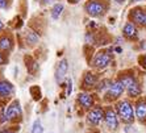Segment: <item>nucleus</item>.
Instances as JSON below:
<instances>
[{"label":"nucleus","instance_id":"4be33fe9","mask_svg":"<svg viewBox=\"0 0 146 133\" xmlns=\"http://www.w3.org/2000/svg\"><path fill=\"white\" fill-rule=\"evenodd\" d=\"M66 84H67V88H66V95H71V91H72V80H71V79H68Z\"/></svg>","mask_w":146,"mask_h":133},{"label":"nucleus","instance_id":"f8f14e48","mask_svg":"<svg viewBox=\"0 0 146 133\" xmlns=\"http://www.w3.org/2000/svg\"><path fill=\"white\" fill-rule=\"evenodd\" d=\"M122 36L129 41H137L138 40V28H137V25L128 21L122 27Z\"/></svg>","mask_w":146,"mask_h":133},{"label":"nucleus","instance_id":"6e6552de","mask_svg":"<svg viewBox=\"0 0 146 133\" xmlns=\"http://www.w3.org/2000/svg\"><path fill=\"white\" fill-rule=\"evenodd\" d=\"M99 75L95 74L94 71H86L84 74H83V78H82V90L83 91H91V90H95L96 86H98L99 83Z\"/></svg>","mask_w":146,"mask_h":133},{"label":"nucleus","instance_id":"1a4fd4ad","mask_svg":"<svg viewBox=\"0 0 146 133\" xmlns=\"http://www.w3.org/2000/svg\"><path fill=\"white\" fill-rule=\"evenodd\" d=\"M134 112L136 121L139 124H146V96H141L134 100Z\"/></svg>","mask_w":146,"mask_h":133},{"label":"nucleus","instance_id":"bb28decb","mask_svg":"<svg viewBox=\"0 0 146 133\" xmlns=\"http://www.w3.org/2000/svg\"><path fill=\"white\" fill-rule=\"evenodd\" d=\"M53 1H57V0H44L42 3H44V4H49V3H53Z\"/></svg>","mask_w":146,"mask_h":133},{"label":"nucleus","instance_id":"f03ea898","mask_svg":"<svg viewBox=\"0 0 146 133\" xmlns=\"http://www.w3.org/2000/svg\"><path fill=\"white\" fill-rule=\"evenodd\" d=\"M113 48H108V49H102V50L96 51L91 61V66L92 68H95L98 71L106 70L111 63L113 62Z\"/></svg>","mask_w":146,"mask_h":133},{"label":"nucleus","instance_id":"2f4dec72","mask_svg":"<svg viewBox=\"0 0 146 133\" xmlns=\"http://www.w3.org/2000/svg\"><path fill=\"white\" fill-rule=\"evenodd\" d=\"M90 133H100L99 130H92V132H90Z\"/></svg>","mask_w":146,"mask_h":133},{"label":"nucleus","instance_id":"393cba45","mask_svg":"<svg viewBox=\"0 0 146 133\" xmlns=\"http://www.w3.org/2000/svg\"><path fill=\"white\" fill-rule=\"evenodd\" d=\"M7 7V0H0V8Z\"/></svg>","mask_w":146,"mask_h":133},{"label":"nucleus","instance_id":"c85d7f7f","mask_svg":"<svg viewBox=\"0 0 146 133\" xmlns=\"http://www.w3.org/2000/svg\"><path fill=\"white\" fill-rule=\"evenodd\" d=\"M115 1L117 4H124V3H125V0H115Z\"/></svg>","mask_w":146,"mask_h":133},{"label":"nucleus","instance_id":"ddd939ff","mask_svg":"<svg viewBox=\"0 0 146 133\" xmlns=\"http://www.w3.org/2000/svg\"><path fill=\"white\" fill-rule=\"evenodd\" d=\"M143 15H145V8H141V7L133 8V9L129 12V21L133 23V24L142 27Z\"/></svg>","mask_w":146,"mask_h":133},{"label":"nucleus","instance_id":"0eeeda50","mask_svg":"<svg viewBox=\"0 0 146 133\" xmlns=\"http://www.w3.org/2000/svg\"><path fill=\"white\" fill-rule=\"evenodd\" d=\"M76 103L78 106L80 107L82 109H84L88 112L91 108L96 106L95 104V95H92L91 92H87V91H82L79 92V95L76 96Z\"/></svg>","mask_w":146,"mask_h":133},{"label":"nucleus","instance_id":"20e7f679","mask_svg":"<svg viewBox=\"0 0 146 133\" xmlns=\"http://www.w3.org/2000/svg\"><path fill=\"white\" fill-rule=\"evenodd\" d=\"M87 15L91 17H102L108 9V3L106 0H88L84 5Z\"/></svg>","mask_w":146,"mask_h":133},{"label":"nucleus","instance_id":"dca6fc26","mask_svg":"<svg viewBox=\"0 0 146 133\" xmlns=\"http://www.w3.org/2000/svg\"><path fill=\"white\" fill-rule=\"evenodd\" d=\"M111 84H112V79H107V78L106 79H102V80H99L95 91L98 92V94H102V95L104 96V94L108 91V88L111 87Z\"/></svg>","mask_w":146,"mask_h":133},{"label":"nucleus","instance_id":"f3484780","mask_svg":"<svg viewBox=\"0 0 146 133\" xmlns=\"http://www.w3.org/2000/svg\"><path fill=\"white\" fill-rule=\"evenodd\" d=\"M13 46V41L9 36H3L0 37V50L1 51H11Z\"/></svg>","mask_w":146,"mask_h":133},{"label":"nucleus","instance_id":"c756f323","mask_svg":"<svg viewBox=\"0 0 146 133\" xmlns=\"http://www.w3.org/2000/svg\"><path fill=\"white\" fill-rule=\"evenodd\" d=\"M68 1H70L71 4H76V3H79L80 0H68Z\"/></svg>","mask_w":146,"mask_h":133},{"label":"nucleus","instance_id":"a211bd4d","mask_svg":"<svg viewBox=\"0 0 146 133\" xmlns=\"http://www.w3.org/2000/svg\"><path fill=\"white\" fill-rule=\"evenodd\" d=\"M62 11H63V4H61V3L55 4L54 7H53V9H51V17H53L54 20H57L58 17L61 16Z\"/></svg>","mask_w":146,"mask_h":133},{"label":"nucleus","instance_id":"5701e85b","mask_svg":"<svg viewBox=\"0 0 146 133\" xmlns=\"http://www.w3.org/2000/svg\"><path fill=\"white\" fill-rule=\"evenodd\" d=\"M113 53H116V54L122 53V48H121V46H115V48H113Z\"/></svg>","mask_w":146,"mask_h":133},{"label":"nucleus","instance_id":"cd10ccee","mask_svg":"<svg viewBox=\"0 0 146 133\" xmlns=\"http://www.w3.org/2000/svg\"><path fill=\"white\" fill-rule=\"evenodd\" d=\"M0 133H16V132H15V130H9V129H8V130H3V132H0Z\"/></svg>","mask_w":146,"mask_h":133},{"label":"nucleus","instance_id":"6ab92c4d","mask_svg":"<svg viewBox=\"0 0 146 133\" xmlns=\"http://www.w3.org/2000/svg\"><path fill=\"white\" fill-rule=\"evenodd\" d=\"M42 132H44V128L41 125V121L40 120H36L33 126H32V133H42Z\"/></svg>","mask_w":146,"mask_h":133},{"label":"nucleus","instance_id":"423d86ee","mask_svg":"<svg viewBox=\"0 0 146 133\" xmlns=\"http://www.w3.org/2000/svg\"><path fill=\"white\" fill-rule=\"evenodd\" d=\"M120 120L119 115L116 112V109L113 106H107L106 107V115H104V124H106L107 129L111 132H116L120 128Z\"/></svg>","mask_w":146,"mask_h":133},{"label":"nucleus","instance_id":"7c9ffc66","mask_svg":"<svg viewBox=\"0 0 146 133\" xmlns=\"http://www.w3.org/2000/svg\"><path fill=\"white\" fill-rule=\"evenodd\" d=\"M1 29H3V23L0 21V31H1Z\"/></svg>","mask_w":146,"mask_h":133},{"label":"nucleus","instance_id":"a878e982","mask_svg":"<svg viewBox=\"0 0 146 133\" xmlns=\"http://www.w3.org/2000/svg\"><path fill=\"white\" fill-rule=\"evenodd\" d=\"M142 27L146 28V9H145V15H143V23H142Z\"/></svg>","mask_w":146,"mask_h":133},{"label":"nucleus","instance_id":"2eb2a0df","mask_svg":"<svg viewBox=\"0 0 146 133\" xmlns=\"http://www.w3.org/2000/svg\"><path fill=\"white\" fill-rule=\"evenodd\" d=\"M13 92V84L8 80H0V96L7 98Z\"/></svg>","mask_w":146,"mask_h":133},{"label":"nucleus","instance_id":"b1692460","mask_svg":"<svg viewBox=\"0 0 146 133\" xmlns=\"http://www.w3.org/2000/svg\"><path fill=\"white\" fill-rule=\"evenodd\" d=\"M3 63H5V57H4L1 50H0V65H3Z\"/></svg>","mask_w":146,"mask_h":133},{"label":"nucleus","instance_id":"39448f33","mask_svg":"<svg viewBox=\"0 0 146 133\" xmlns=\"http://www.w3.org/2000/svg\"><path fill=\"white\" fill-rule=\"evenodd\" d=\"M104 115H106V107H103L102 104H96L87 112L86 121L90 126H99L102 123H104Z\"/></svg>","mask_w":146,"mask_h":133},{"label":"nucleus","instance_id":"412c9836","mask_svg":"<svg viewBox=\"0 0 146 133\" xmlns=\"http://www.w3.org/2000/svg\"><path fill=\"white\" fill-rule=\"evenodd\" d=\"M138 65L141 66V67L143 68V70H146V53H142L141 55H138Z\"/></svg>","mask_w":146,"mask_h":133},{"label":"nucleus","instance_id":"f257e3e1","mask_svg":"<svg viewBox=\"0 0 146 133\" xmlns=\"http://www.w3.org/2000/svg\"><path fill=\"white\" fill-rule=\"evenodd\" d=\"M115 109L119 115L121 123L126 125H132L136 121V112H134V102L126 98V99H120L115 103Z\"/></svg>","mask_w":146,"mask_h":133},{"label":"nucleus","instance_id":"9d476101","mask_svg":"<svg viewBox=\"0 0 146 133\" xmlns=\"http://www.w3.org/2000/svg\"><path fill=\"white\" fill-rule=\"evenodd\" d=\"M21 115H23V111H21L20 107V102L13 100L5 111V117H7L8 121H17V120L21 119Z\"/></svg>","mask_w":146,"mask_h":133},{"label":"nucleus","instance_id":"aec40b11","mask_svg":"<svg viewBox=\"0 0 146 133\" xmlns=\"http://www.w3.org/2000/svg\"><path fill=\"white\" fill-rule=\"evenodd\" d=\"M27 40L31 42V44H36V42L38 41V37H37V34H34L33 32L29 31V32L27 33Z\"/></svg>","mask_w":146,"mask_h":133},{"label":"nucleus","instance_id":"473e14b6","mask_svg":"<svg viewBox=\"0 0 146 133\" xmlns=\"http://www.w3.org/2000/svg\"><path fill=\"white\" fill-rule=\"evenodd\" d=\"M133 3H137V1H141V0H132Z\"/></svg>","mask_w":146,"mask_h":133},{"label":"nucleus","instance_id":"7ed1b4c3","mask_svg":"<svg viewBox=\"0 0 146 133\" xmlns=\"http://www.w3.org/2000/svg\"><path fill=\"white\" fill-rule=\"evenodd\" d=\"M125 86L122 84V82L119 78H116L112 80V84L108 88V91L104 94V102H107L108 104L111 103L119 102L120 99H122V95L125 94Z\"/></svg>","mask_w":146,"mask_h":133},{"label":"nucleus","instance_id":"4468645a","mask_svg":"<svg viewBox=\"0 0 146 133\" xmlns=\"http://www.w3.org/2000/svg\"><path fill=\"white\" fill-rule=\"evenodd\" d=\"M67 70H68L67 59L59 61V63L57 66V70H55V80H57V83H62V80L65 79L66 74H67Z\"/></svg>","mask_w":146,"mask_h":133},{"label":"nucleus","instance_id":"9b49d317","mask_svg":"<svg viewBox=\"0 0 146 133\" xmlns=\"http://www.w3.org/2000/svg\"><path fill=\"white\" fill-rule=\"evenodd\" d=\"M125 91L130 100H137L138 98L142 96V84H141V82H139L138 79H136V80L132 82L129 86H126Z\"/></svg>","mask_w":146,"mask_h":133}]
</instances>
